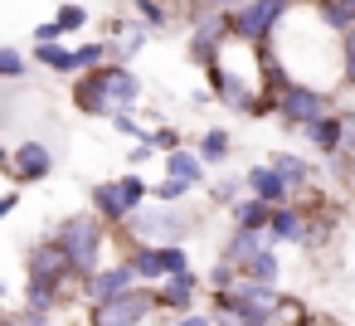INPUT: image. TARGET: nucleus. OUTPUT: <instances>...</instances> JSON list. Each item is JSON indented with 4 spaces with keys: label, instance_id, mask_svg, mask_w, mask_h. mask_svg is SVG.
Wrapping results in <instances>:
<instances>
[{
    "label": "nucleus",
    "instance_id": "f257e3e1",
    "mask_svg": "<svg viewBox=\"0 0 355 326\" xmlns=\"http://www.w3.org/2000/svg\"><path fill=\"white\" fill-rule=\"evenodd\" d=\"M137 93H141V83H137V74L132 69H88L83 74V83H78V108L83 112H93V117H112V112H127L132 103H137Z\"/></svg>",
    "mask_w": 355,
    "mask_h": 326
},
{
    "label": "nucleus",
    "instance_id": "f03ea898",
    "mask_svg": "<svg viewBox=\"0 0 355 326\" xmlns=\"http://www.w3.org/2000/svg\"><path fill=\"white\" fill-rule=\"evenodd\" d=\"M54 243L64 248L73 277H88L98 273V253H103V219L98 214H69L59 229H54Z\"/></svg>",
    "mask_w": 355,
    "mask_h": 326
},
{
    "label": "nucleus",
    "instance_id": "7ed1b4c3",
    "mask_svg": "<svg viewBox=\"0 0 355 326\" xmlns=\"http://www.w3.org/2000/svg\"><path fill=\"white\" fill-rule=\"evenodd\" d=\"M151 307H156L151 287H127V292H117V297L98 302L93 326H141V321L151 316Z\"/></svg>",
    "mask_w": 355,
    "mask_h": 326
},
{
    "label": "nucleus",
    "instance_id": "20e7f679",
    "mask_svg": "<svg viewBox=\"0 0 355 326\" xmlns=\"http://www.w3.org/2000/svg\"><path fill=\"white\" fill-rule=\"evenodd\" d=\"M287 10H292V0H248V6H239V15H234V35L263 40Z\"/></svg>",
    "mask_w": 355,
    "mask_h": 326
},
{
    "label": "nucleus",
    "instance_id": "39448f33",
    "mask_svg": "<svg viewBox=\"0 0 355 326\" xmlns=\"http://www.w3.org/2000/svg\"><path fill=\"white\" fill-rule=\"evenodd\" d=\"M326 108H331V98L316 93V88H302V83H287L282 98H277V112L287 122H297V127H311L316 117H326Z\"/></svg>",
    "mask_w": 355,
    "mask_h": 326
},
{
    "label": "nucleus",
    "instance_id": "423d86ee",
    "mask_svg": "<svg viewBox=\"0 0 355 326\" xmlns=\"http://www.w3.org/2000/svg\"><path fill=\"white\" fill-rule=\"evenodd\" d=\"M6 166H10V175H15L20 185H35V180H49V175H54V151L30 137V141L15 146V156H10Z\"/></svg>",
    "mask_w": 355,
    "mask_h": 326
},
{
    "label": "nucleus",
    "instance_id": "0eeeda50",
    "mask_svg": "<svg viewBox=\"0 0 355 326\" xmlns=\"http://www.w3.org/2000/svg\"><path fill=\"white\" fill-rule=\"evenodd\" d=\"M122 224H127L137 239H161V243H175V239L185 234V219L171 214V209H132Z\"/></svg>",
    "mask_w": 355,
    "mask_h": 326
},
{
    "label": "nucleus",
    "instance_id": "6e6552de",
    "mask_svg": "<svg viewBox=\"0 0 355 326\" xmlns=\"http://www.w3.org/2000/svg\"><path fill=\"white\" fill-rule=\"evenodd\" d=\"M127 287H137V277H132V263H117V268H98V273H88L83 277V297L98 307V302H107V297H117V292H127Z\"/></svg>",
    "mask_w": 355,
    "mask_h": 326
},
{
    "label": "nucleus",
    "instance_id": "1a4fd4ad",
    "mask_svg": "<svg viewBox=\"0 0 355 326\" xmlns=\"http://www.w3.org/2000/svg\"><path fill=\"white\" fill-rule=\"evenodd\" d=\"M243 185H248V190H253V200H263V205L287 200V185L277 180V171H272V166H253V171L243 175Z\"/></svg>",
    "mask_w": 355,
    "mask_h": 326
},
{
    "label": "nucleus",
    "instance_id": "9d476101",
    "mask_svg": "<svg viewBox=\"0 0 355 326\" xmlns=\"http://www.w3.org/2000/svg\"><path fill=\"white\" fill-rule=\"evenodd\" d=\"M263 243H268V234H263V229H239V234L229 239L224 263H234V268H239V263H248L253 253H263Z\"/></svg>",
    "mask_w": 355,
    "mask_h": 326
},
{
    "label": "nucleus",
    "instance_id": "9b49d317",
    "mask_svg": "<svg viewBox=\"0 0 355 326\" xmlns=\"http://www.w3.org/2000/svg\"><path fill=\"white\" fill-rule=\"evenodd\" d=\"M93 209H98V219H112V224H122L132 209L122 205V190L117 185H93Z\"/></svg>",
    "mask_w": 355,
    "mask_h": 326
},
{
    "label": "nucleus",
    "instance_id": "f8f14e48",
    "mask_svg": "<svg viewBox=\"0 0 355 326\" xmlns=\"http://www.w3.org/2000/svg\"><path fill=\"white\" fill-rule=\"evenodd\" d=\"M321 25L350 35L355 30V0H321Z\"/></svg>",
    "mask_w": 355,
    "mask_h": 326
},
{
    "label": "nucleus",
    "instance_id": "ddd939ff",
    "mask_svg": "<svg viewBox=\"0 0 355 326\" xmlns=\"http://www.w3.org/2000/svg\"><path fill=\"white\" fill-rule=\"evenodd\" d=\"M268 239H302V214L272 205V209H268Z\"/></svg>",
    "mask_w": 355,
    "mask_h": 326
},
{
    "label": "nucleus",
    "instance_id": "4468645a",
    "mask_svg": "<svg viewBox=\"0 0 355 326\" xmlns=\"http://www.w3.org/2000/svg\"><path fill=\"white\" fill-rule=\"evenodd\" d=\"M161 302L175 307V311H190V302H195V277H190V273H175V277L161 287Z\"/></svg>",
    "mask_w": 355,
    "mask_h": 326
},
{
    "label": "nucleus",
    "instance_id": "2eb2a0df",
    "mask_svg": "<svg viewBox=\"0 0 355 326\" xmlns=\"http://www.w3.org/2000/svg\"><path fill=\"white\" fill-rule=\"evenodd\" d=\"M306 137H311V146L326 151V156L340 151V122H336V117H316V122L306 127Z\"/></svg>",
    "mask_w": 355,
    "mask_h": 326
},
{
    "label": "nucleus",
    "instance_id": "dca6fc26",
    "mask_svg": "<svg viewBox=\"0 0 355 326\" xmlns=\"http://www.w3.org/2000/svg\"><path fill=\"white\" fill-rule=\"evenodd\" d=\"M166 175L180 180V185H200V156H190V151H171V156H166Z\"/></svg>",
    "mask_w": 355,
    "mask_h": 326
},
{
    "label": "nucleus",
    "instance_id": "f3484780",
    "mask_svg": "<svg viewBox=\"0 0 355 326\" xmlns=\"http://www.w3.org/2000/svg\"><path fill=\"white\" fill-rule=\"evenodd\" d=\"M272 171H277V180H282L287 190L306 185V175H311V171H306V161H302V156H287V151H282V156H272Z\"/></svg>",
    "mask_w": 355,
    "mask_h": 326
},
{
    "label": "nucleus",
    "instance_id": "a211bd4d",
    "mask_svg": "<svg viewBox=\"0 0 355 326\" xmlns=\"http://www.w3.org/2000/svg\"><path fill=\"white\" fill-rule=\"evenodd\" d=\"M239 273H243L248 282H268V287H272V282H277V258L263 248V253H253L248 263H239Z\"/></svg>",
    "mask_w": 355,
    "mask_h": 326
},
{
    "label": "nucleus",
    "instance_id": "6ab92c4d",
    "mask_svg": "<svg viewBox=\"0 0 355 326\" xmlns=\"http://www.w3.org/2000/svg\"><path fill=\"white\" fill-rule=\"evenodd\" d=\"M35 59L44 69H54V74H73V49H64L59 40L54 44H35Z\"/></svg>",
    "mask_w": 355,
    "mask_h": 326
},
{
    "label": "nucleus",
    "instance_id": "aec40b11",
    "mask_svg": "<svg viewBox=\"0 0 355 326\" xmlns=\"http://www.w3.org/2000/svg\"><path fill=\"white\" fill-rule=\"evenodd\" d=\"M268 209H272V205H263V200L248 195V200L234 205V224H239V229H263V224H268Z\"/></svg>",
    "mask_w": 355,
    "mask_h": 326
},
{
    "label": "nucleus",
    "instance_id": "412c9836",
    "mask_svg": "<svg viewBox=\"0 0 355 326\" xmlns=\"http://www.w3.org/2000/svg\"><path fill=\"white\" fill-rule=\"evenodd\" d=\"M127 263H132V277H166V268H161V248H137Z\"/></svg>",
    "mask_w": 355,
    "mask_h": 326
},
{
    "label": "nucleus",
    "instance_id": "4be33fe9",
    "mask_svg": "<svg viewBox=\"0 0 355 326\" xmlns=\"http://www.w3.org/2000/svg\"><path fill=\"white\" fill-rule=\"evenodd\" d=\"M49 25H54V35H73V30H83V25H88V10H83V6H64Z\"/></svg>",
    "mask_w": 355,
    "mask_h": 326
},
{
    "label": "nucleus",
    "instance_id": "5701e85b",
    "mask_svg": "<svg viewBox=\"0 0 355 326\" xmlns=\"http://www.w3.org/2000/svg\"><path fill=\"white\" fill-rule=\"evenodd\" d=\"M224 156H229V132H219V127L205 132L200 137V161H224Z\"/></svg>",
    "mask_w": 355,
    "mask_h": 326
},
{
    "label": "nucleus",
    "instance_id": "b1692460",
    "mask_svg": "<svg viewBox=\"0 0 355 326\" xmlns=\"http://www.w3.org/2000/svg\"><path fill=\"white\" fill-rule=\"evenodd\" d=\"M161 268H166V277H175V273H190V258H185V248H180V243H161Z\"/></svg>",
    "mask_w": 355,
    "mask_h": 326
},
{
    "label": "nucleus",
    "instance_id": "393cba45",
    "mask_svg": "<svg viewBox=\"0 0 355 326\" xmlns=\"http://www.w3.org/2000/svg\"><path fill=\"white\" fill-rule=\"evenodd\" d=\"M117 190H122V205H127V209H137V205H141V195H146V185H141L137 175H122V180H117Z\"/></svg>",
    "mask_w": 355,
    "mask_h": 326
},
{
    "label": "nucleus",
    "instance_id": "a878e982",
    "mask_svg": "<svg viewBox=\"0 0 355 326\" xmlns=\"http://www.w3.org/2000/svg\"><path fill=\"white\" fill-rule=\"evenodd\" d=\"M25 74V54L20 49H0V78H20Z\"/></svg>",
    "mask_w": 355,
    "mask_h": 326
},
{
    "label": "nucleus",
    "instance_id": "bb28decb",
    "mask_svg": "<svg viewBox=\"0 0 355 326\" xmlns=\"http://www.w3.org/2000/svg\"><path fill=\"white\" fill-rule=\"evenodd\" d=\"M146 146H156V151H166V156H171V151H180V132L161 127V132H151V137H146Z\"/></svg>",
    "mask_w": 355,
    "mask_h": 326
},
{
    "label": "nucleus",
    "instance_id": "cd10ccee",
    "mask_svg": "<svg viewBox=\"0 0 355 326\" xmlns=\"http://www.w3.org/2000/svg\"><path fill=\"white\" fill-rule=\"evenodd\" d=\"M98 59H103V44H83V49H73V69H98Z\"/></svg>",
    "mask_w": 355,
    "mask_h": 326
},
{
    "label": "nucleus",
    "instance_id": "c85d7f7f",
    "mask_svg": "<svg viewBox=\"0 0 355 326\" xmlns=\"http://www.w3.org/2000/svg\"><path fill=\"white\" fill-rule=\"evenodd\" d=\"M185 190H190V185H180V180H171V175H166V180L156 185V200H166V205H171V200H180Z\"/></svg>",
    "mask_w": 355,
    "mask_h": 326
},
{
    "label": "nucleus",
    "instance_id": "c756f323",
    "mask_svg": "<svg viewBox=\"0 0 355 326\" xmlns=\"http://www.w3.org/2000/svg\"><path fill=\"white\" fill-rule=\"evenodd\" d=\"M336 122H340V146L355 151V112H345V117H336Z\"/></svg>",
    "mask_w": 355,
    "mask_h": 326
},
{
    "label": "nucleus",
    "instance_id": "7c9ffc66",
    "mask_svg": "<svg viewBox=\"0 0 355 326\" xmlns=\"http://www.w3.org/2000/svg\"><path fill=\"white\" fill-rule=\"evenodd\" d=\"M345 78L355 83V30L345 35Z\"/></svg>",
    "mask_w": 355,
    "mask_h": 326
},
{
    "label": "nucleus",
    "instance_id": "2f4dec72",
    "mask_svg": "<svg viewBox=\"0 0 355 326\" xmlns=\"http://www.w3.org/2000/svg\"><path fill=\"white\" fill-rule=\"evenodd\" d=\"M137 10L146 15V25H166V20H161V6H151V0H137Z\"/></svg>",
    "mask_w": 355,
    "mask_h": 326
},
{
    "label": "nucleus",
    "instance_id": "473e14b6",
    "mask_svg": "<svg viewBox=\"0 0 355 326\" xmlns=\"http://www.w3.org/2000/svg\"><path fill=\"white\" fill-rule=\"evenodd\" d=\"M15 205H20V195H15V190H6V195H0V219H6Z\"/></svg>",
    "mask_w": 355,
    "mask_h": 326
},
{
    "label": "nucleus",
    "instance_id": "72a5a7b5",
    "mask_svg": "<svg viewBox=\"0 0 355 326\" xmlns=\"http://www.w3.org/2000/svg\"><path fill=\"white\" fill-rule=\"evenodd\" d=\"M171 326H209V316H180V321H171Z\"/></svg>",
    "mask_w": 355,
    "mask_h": 326
},
{
    "label": "nucleus",
    "instance_id": "f704fd0d",
    "mask_svg": "<svg viewBox=\"0 0 355 326\" xmlns=\"http://www.w3.org/2000/svg\"><path fill=\"white\" fill-rule=\"evenodd\" d=\"M0 326H30V321H15V316H0Z\"/></svg>",
    "mask_w": 355,
    "mask_h": 326
},
{
    "label": "nucleus",
    "instance_id": "c9c22d12",
    "mask_svg": "<svg viewBox=\"0 0 355 326\" xmlns=\"http://www.w3.org/2000/svg\"><path fill=\"white\" fill-rule=\"evenodd\" d=\"M0 302H6V282H0Z\"/></svg>",
    "mask_w": 355,
    "mask_h": 326
},
{
    "label": "nucleus",
    "instance_id": "e433bc0d",
    "mask_svg": "<svg viewBox=\"0 0 355 326\" xmlns=\"http://www.w3.org/2000/svg\"><path fill=\"white\" fill-rule=\"evenodd\" d=\"M0 166H6V151H0Z\"/></svg>",
    "mask_w": 355,
    "mask_h": 326
},
{
    "label": "nucleus",
    "instance_id": "4c0bfd02",
    "mask_svg": "<svg viewBox=\"0 0 355 326\" xmlns=\"http://www.w3.org/2000/svg\"><path fill=\"white\" fill-rule=\"evenodd\" d=\"M326 326H340V321H326Z\"/></svg>",
    "mask_w": 355,
    "mask_h": 326
}]
</instances>
